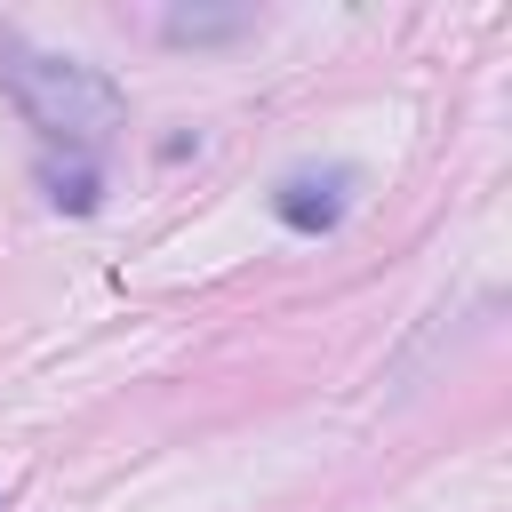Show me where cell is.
Listing matches in <instances>:
<instances>
[{
    "instance_id": "277c9868",
    "label": "cell",
    "mask_w": 512,
    "mask_h": 512,
    "mask_svg": "<svg viewBox=\"0 0 512 512\" xmlns=\"http://www.w3.org/2000/svg\"><path fill=\"white\" fill-rule=\"evenodd\" d=\"M40 184H48V200H56V208H96V168H88V160H72V168L40 160Z\"/></svg>"
},
{
    "instance_id": "7a4b0ae2",
    "label": "cell",
    "mask_w": 512,
    "mask_h": 512,
    "mask_svg": "<svg viewBox=\"0 0 512 512\" xmlns=\"http://www.w3.org/2000/svg\"><path fill=\"white\" fill-rule=\"evenodd\" d=\"M352 192H360L352 168H296V176L272 184V216L288 232H336L344 208H352Z\"/></svg>"
},
{
    "instance_id": "6da1fadb",
    "label": "cell",
    "mask_w": 512,
    "mask_h": 512,
    "mask_svg": "<svg viewBox=\"0 0 512 512\" xmlns=\"http://www.w3.org/2000/svg\"><path fill=\"white\" fill-rule=\"evenodd\" d=\"M0 88H8L16 112H24L48 144H64V152H96V144L128 120V96H120L112 72H96V64H80V56H56V48L24 40L16 24H0Z\"/></svg>"
},
{
    "instance_id": "3957f363",
    "label": "cell",
    "mask_w": 512,
    "mask_h": 512,
    "mask_svg": "<svg viewBox=\"0 0 512 512\" xmlns=\"http://www.w3.org/2000/svg\"><path fill=\"white\" fill-rule=\"evenodd\" d=\"M160 32H168L176 48H200V40H240V32H256V8H168V16H160Z\"/></svg>"
}]
</instances>
